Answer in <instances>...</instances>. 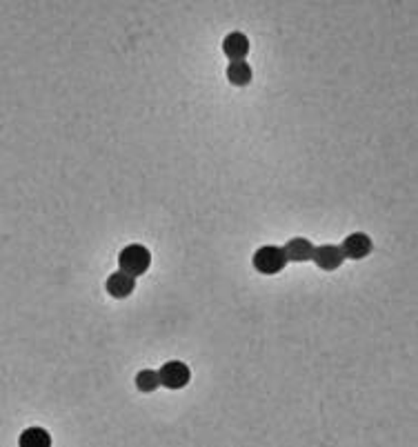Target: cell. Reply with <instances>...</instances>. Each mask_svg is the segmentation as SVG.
Returning a JSON list of instances; mask_svg holds the SVG:
<instances>
[{
  "label": "cell",
  "mask_w": 418,
  "mask_h": 447,
  "mask_svg": "<svg viewBox=\"0 0 418 447\" xmlns=\"http://www.w3.org/2000/svg\"><path fill=\"white\" fill-rule=\"evenodd\" d=\"M118 265H120V272H125V274L134 276V279H138V276H143L149 269L151 254H149L147 248H143V245H129V248H125L120 252Z\"/></svg>",
  "instance_id": "cell-1"
},
{
  "label": "cell",
  "mask_w": 418,
  "mask_h": 447,
  "mask_svg": "<svg viewBox=\"0 0 418 447\" xmlns=\"http://www.w3.org/2000/svg\"><path fill=\"white\" fill-rule=\"evenodd\" d=\"M287 265V258L283 248H274V245H265L254 254V267L256 272L265 274V276H274L278 272H283Z\"/></svg>",
  "instance_id": "cell-2"
},
{
  "label": "cell",
  "mask_w": 418,
  "mask_h": 447,
  "mask_svg": "<svg viewBox=\"0 0 418 447\" xmlns=\"http://www.w3.org/2000/svg\"><path fill=\"white\" fill-rule=\"evenodd\" d=\"M158 374H161V385H163V388H167V390H182L185 385L190 383V378H192L190 367L185 363H180V361L165 363L158 369Z\"/></svg>",
  "instance_id": "cell-3"
},
{
  "label": "cell",
  "mask_w": 418,
  "mask_h": 447,
  "mask_svg": "<svg viewBox=\"0 0 418 447\" xmlns=\"http://www.w3.org/2000/svg\"><path fill=\"white\" fill-rule=\"evenodd\" d=\"M371 250H374L371 238L367 234H363V232H356V234L347 236L343 240V245H340V252H343V256L349 258V260H361L365 256H369Z\"/></svg>",
  "instance_id": "cell-4"
},
{
  "label": "cell",
  "mask_w": 418,
  "mask_h": 447,
  "mask_svg": "<svg viewBox=\"0 0 418 447\" xmlns=\"http://www.w3.org/2000/svg\"><path fill=\"white\" fill-rule=\"evenodd\" d=\"M312 260L320 269L334 272V269H338L340 265L345 263V256H343V252H340V248H336V245H323V248L314 250Z\"/></svg>",
  "instance_id": "cell-5"
},
{
  "label": "cell",
  "mask_w": 418,
  "mask_h": 447,
  "mask_svg": "<svg viewBox=\"0 0 418 447\" xmlns=\"http://www.w3.org/2000/svg\"><path fill=\"white\" fill-rule=\"evenodd\" d=\"M314 250L316 248L307 238H291L283 248L287 263H307V260H312Z\"/></svg>",
  "instance_id": "cell-6"
},
{
  "label": "cell",
  "mask_w": 418,
  "mask_h": 447,
  "mask_svg": "<svg viewBox=\"0 0 418 447\" xmlns=\"http://www.w3.org/2000/svg\"><path fill=\"white\" fill-rule=\"evenodd\" d=\"M223 52L227 58H231V63H238V60H243L250 54V40H247L245 34L234 32L223 40Z\"/></svg>",
  "instance_id": "cell-7"
},
{
  "label": "cell",
  "mask_w": 418,
  "mask_h": 447,
  "mask_svg": "<svg viewBox=\"0 0 418 447\" xmlns=\"http://www.w3.org/2000/svg\"><path fill=\"white\" fill-rule=\"evenodd\" d=\"M136 287V279L125 272H116L107 279V291L114 298H127Z\"/></svg>",
  "instance_id": "cell-8"
},
{
  "label": "cell",
  "mask_w": 418,
  "mask_h": 447,
  "mask_svg": "<svg viewBox=\"0 0 418 447\" xmlns=\"http://www.w3.org/2000/svg\"><path fill=\"white\" fill-rule=\"evenodd\" d=\"M18 445L21 447H50L52 436H50V431L42 427H29L21 434Z\"/></svg>",
  "instance_id": "cell-9"
},
{
  "label": "cell",
  "mask_w": 418,
  "mask_h": 447,
  "mask_svg": "<svg viewBox=\"0 0 418 447\" xmlns=\"http://www.w3.org/2000/svg\"><path fill=\"white\" fill-rule=\"evenodd\" d=\"M227 81L236 87H247L252 83V67L245 63V60H238V63H231L227 67Z\"/></svg>",
  "instance_id": "cell-10"
},
{
  "label": "cell",
  "mask_w": 418,
  "mask_h": 447,
  "mask_svg": "<svg viewBox=\"0 0 418 447\" xmlns=\"http://www.w3.org/2000/svg\"><path fill=\"white\" fill-rule=\"evenodd\" d=\"M136 388L143 394L153 392L156 388H161V374L153 372V369H143V372H138V376H136Z\"/></svg>",
  "instance_id": "cell-11"
}]
</instances>
